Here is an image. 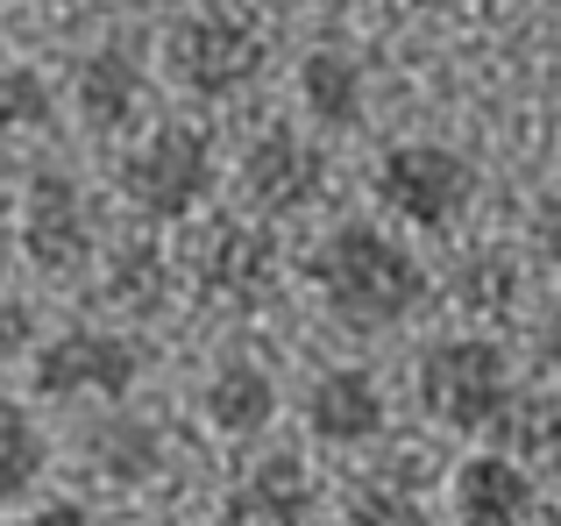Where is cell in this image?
<instances>
[{
    "mask_svg": "<svg viewBox=\"0 0 561 526\" xmlns=\"http://www.w3.org/2000/svg\"><path fill=\"white\" fill-rule=\"evenodd\" d=\"M534 456L548 462V477H554V484H561V405H554V413H548V427H540V448H534Z\"/></svg>",
    "mask_w": 561,
    "mask_h": 526,
    "instance_id": "26",
    "label": "cell"
},
{
    "mask_svg": "<svg viewBox=\"0 0 561 526\" xmlns=\"http://www.w3.org/2000/svg\"><path fill=\"white\" fill-rule=\"evenodd\" d=\"M306 285H313L320 313L348 334H398L426 313L434 299V271L420 263L398 228L383 221H334L328 236L306 250Z\"/></svg>",
    "mask_w": 561,
    "mask_h": 526,
    "instance_id": "2",
    "label": "cell"
},
{
    "mask_svg": "<svg viewBox=\"0 0 561 526\" xmlns=\"http://www.w3.org/2000/svg\"><path fill=\"white\" fill-rule=\"evenodd\" d=\"M342 526H434V499L405 470H370L348 484Z\"/></svg>",
    "mask_w": 561,
    "mask_h": 526,
    "instance_id": "20",
    "label": "cell"
},
{
    "mask_svg": "<svg viewBox=\"0 0 561 526\" xmlns=\"http://www.w3.org/2000/svg\"><path fill=\"white\" fill-rule=\"evenodd\" d=\"M291 93L313 136H348L370 114V65H363L348 43H313L291 71Z\"/></svg>",
    "mask_w": 561,
    "mask_h": 526,
    "instance_id": "17",
    "label": "cell"
},
{
    "mask_svg": "<svg viewBox=\"0 0 561 526\" xmlns=\"http://www.w3.org/2000/svg\"><path fill=\"white\" fill-rule=\"evenodd\" d=\"M370 193L391 214L398 236H462L483 199V179L469 164V150H455L440 136H405V142H383Z\"/></svg>",
    "mask_w": 561,
    "mask_h": 526,
    "instance_id": "4",
    "label": "cell"
},
{
    "mask_svg": "<svg viewBox=\"0 0 561 526\" xmlns=\"http://www.w3.org/2000/svg\"><path fill=\"white\" fill-rule=\"evenodd\" d=\"M263 65H271V43H263V28L249 22V14H234V8H192L164 36L171 85H179L185 100H199V107L249 100L256 79H263Z\"/></svg>",
    "mask_w": 561,
    "mask_h": 526,
    "instance_id": "8",
    "label": "cell"
},
{
    "mask_svg": "<svg viewBox=\"0 0 561 526\" xmlns=\"http://www.w3.org/2000/svg\"><path fill=\"white\" fill-rule=\"evenodd\" d=\"M71 114L93 142H136L157 122V71L128 36H107L71 65Z\"/></svg>",
    "mask_w": 561,
    "mask_h": 526,
    "instance_id": "10",
    "label": "cell"
},
{
    "mask_svg": "<svg viewBox=\"0 0 561 526\" xmlns=\"http://www.w3.org/2000/svg\"><path fill=\"white\" fill-rule=\"evenodd\" d=\"M114 193L136 214L142 228H185L214 207L220 193V142L206 122H185V114H164L150 122L114 164Z\"/></svg>",
    "mask_w": 561,
    "mask_h": 526,
    "instance_id": "3",
    "label": "cell"
},
{
    "mask_svg": "<svg viewBox=\"0 0 561 526\" xmlns=\"http://www.w3.org/2000/svg\"><path fill=\"white\" fill-rule=\"evenodd\" d=\"M277 413H285V385H277V370L263 356H249V348L220 356L214 370L199 377V420L220 442H263V434L277 427Z\"/></svg>",
    "mask_w": 561,
    "mask_h": 526,
    "instance_id": "15",
    "label": "cell"
},
{
    "mask_svg": "<svg viewBox=\"0 0 561 526\" xmlns=\"http://www.w3.org/2000/svg\"><path fill=\"white\" fill-rule=\"evenodd\" d=\"M57 122V85L36 65H14L0 85V136H43Z\"/></svg>",
    "mask_w": 561,
    "mask_h": 526,
    "instance_id": "21",
    "label": "cell"
},
{
    "mask_svg": "<svg viewBox=\"0 0 561 526\" xmlns=\"http://www.w3.org/2000/svg\"><path fill=\"white\" fill-rule=\"evenodd\" d=\"M79 448H85V470L122 484V491H142V484H157V477H171V427L157 413H142V405L100 413Z\"/></svg>",
    "mask_w": 561,
    "mask_h": 526,
    "instance_id": "16",
    "label": "cell"
},
{
    "mask_svg": "<svg viewBox=\"0 0 561 526\" xmlns=\"http://www.w3.org/2000/svg\"><path fill=\"white\" fill-rule=\"evenodd\" d=\"M93 285H100V299L114 306V320L136 328V320L171 313V299L185 291V256H171L164 242H157V228H136V236H114L107 242Z\"/></svg>",
    "mask_w": 561,
    "mask_h": 526,
    "instance_id": "13",
    "label": "cell"
},
{
    "mask_svg": "<svg viewBox=\"0 0 561 526\" xmlns=\"http://www.w3.org/2000/svg\"><path fill=\"white\" fill-rule=\"evenodd\" d=\"M14 242H22L28 271L57 277V285L93 277L107 256V221H100L93 185L65 164H36L22 179V199H14Z\"/></svg>",
    "mask_w": 561,
    "mask_h": 526,
    "instance_id": "6",
    "label": "cell"
},
{
    "mask_svg": "<svg viewBox=\"0 0 561 526\" xmlns=\"http://www.w3.org/2000/svg\"><path fill=\"white\" fill-rule=\"evenodd\" d=\"M526 250L548 263V271H561V179L540 185L534 207H526Z\"/></svg>",
    "mask_w": 561,
    "mask_h": 526,
    "instance_id": "23",
    "label": "cell"
},
{
    "mask_svg": "<svg viewBox=\"0 0 561 526\" xmlns=\"http://www.w3.org/2000/svg\"><path fill=\"white\" fill-rule=\"evenodd\" d=\"M142 377H150V342L122 320H71L28 356V385L50 405L114 413V405H136Z\"/></svg>",
    "mask_w": 561,
    "mask_h": 526,
    "instance_id": "5",
    "label": "cell"
},
{
    "mask_svg": "<svg viewBox=\"0 0 561 526\" xmlns=\"http://www.w3.org/2000/svg\"><path fill=\"white\" fill-rule=\"evenodd\" d=\"M14 526H114V519H100L93 505H79V499H50V505H28Z\"/></svg>",
    "mask_w": 561,
    "mask_h": 526,
    "instance_id": "24",
    "label": "cell"
},
{
    "mask_svg": "<svg viewBox=\"0 0 561 526\" xmlns=\"http://www.w3.org/2000/svg\"><path fill=\"white\" fill-rule=\"evenodd\" d=\"M50 427L22 399H0V505H28L50 477Z\"/></svg>",
    "mask_w": 561,
    "mask_h": 526,
    "instance_id": "19",
    "label": "cell"
},
{
    "mask_svg": "<svg viewBox=\"0 0 561 526\" xmlns=\"http://www.w3.org/2000/svg\"><path fill=\"white\" fill-rule=\"evenodd\" d=\"M299 420L320 448H342V456L377 448L383 434H391V385H383L370 363H328V370H313V385H306Z\"/></svg>",
    "mask_w": 561,
    "mask_h": 526,
    "instance_id": "11",
    "label": "cell"
},
{
    "mask_svg": "<svg viewBox=\"0 0 561 526\" xmlns=\"http://www.w3.org/2000/svg\"><path fill=\"white\" fill-rule=\"evenodd\" d=\"M8 71H14V57H8V50H0V85H8Z\"/></svg>",
    "mask_w": 561,
    "mask_h": 526,
    "instance_id": "28",
    "label": "cell"
},
{
    "mask_svg": "<svg viewBox=\"0 0 561 526\" xmlns=\"http://www.w3.org/2000/svg\"><path fill=\"white\" fill-rule=\"evenodd\" d=\"M448 519L455 526H534L540 477L519 448H477L448 470Z\"/></svg>",
    "mask_w": 561,
    "mask_h": 526,
    "instance_id": "12",
    "label": "cell"
},
{
    "mask_svg": "<svg viewBox=\"0 0 561 526\" xmlns=\"http://www.w3.org/2000/svg\"><path fill=\"white\" fill-rule=\"evenodd\" d=\"M285 277H291L285 236H277V221H256V214H214L185 256V285L206 306H220V313H263V306H277Z\"/></svg>",
    "mask_w": 561,
    "mask_h": 526,
    "instance_id": "7",
    "label": "cell"
},
{
    "mask_svg": "<svg viewBox=\"0 0 561 526\" xmlns=\"http://www.w3.org/2000/svg\"><path fill=\"white\" fill-rule=\"evenodd\" d=\"M548 526H561V513H548Z\"/></svg>",
    "mask_w": 561,
    "mask_h": 526,
    "instance_id": "29",
    "label": "cell"
},
{
    "mask_svg": "<svg viewBox=\"0 0 561 526\" xmlns=\"http://www.w3.org/2000/svg\"><path fill=\"white\" fill-rule=\"evenodd\" d=\"M328 193H334L328 136H313V128H299V122L256 128V136L242 142V157H234V199H242V214H256V221H299V214H313Z\"/></svg>",
    "mask_w": 561,
    "mask_h": 526,
    "instance_id": "9",
    "label": "cell"
},
{
    "mask_svg": "<svg viewBox=\"0 0 561 526\" xmlns=\"http://www.w3.org/2000/svg\"><path fill=\"white\" fill-rule=\"evenodd\" d=\"M440 291H448V306L469 328H491V320H505L512 306H519L526 271H519V256L497 250V242H469V250L440 271Z\"/></svg>",
    "mask_w": 561,
    "mask_h": 526,
    "instance_id": "18",
    "label": "cell"
},
{
    "mask_svg": "<svg viewBox=\"0 0 561 526\" xmlns=\"http://www.w3.org/2000/svg\"><path fill=\"white\" fill-rule=\"evenodd\" d=\"M313 513H320L313 470L291 448L249 456L228 477V491H220V526H313Z\"/></svg>",
    "mask_w": 561,
    "mask_h": 526,
    "instance_id": "14",
    "label": "cell"
},
{
    "mask_svg": "<svg viewBox=\"0 0 561 526\" xmlns=\"http://www.w3.org/2000/svg\"><path fill=\"white\" fill-rule=\"evenodd\" d=\"M534 363H540L548 377H561V291L548 299V313L534 320Z\"/></svg>",
    "mask_w": 561,
    "mask_h": 526,
    "instance_id": "25",
    "label": "cell"
},
{
    "mask_svg": "<svg viewBox=\"0 0 561 526\" xmlns=\"http://www.w3.org/2000/svg\"><path fill=\"white\" fill-rule=\"evenodd\" d=\"M36 8H100V0H36Z\"/></svg>",
    "mask_w": 561,
    "mask_h": 526,
    "instance_id": "27",
    "label": "cell"
},
{
    "mask_svg": "<svg viewBox=\"0 0 561 526\" xmlns=\"http://www.w3.org/2000/svg\"><path fill=\"white\" fill-rule=\"evenodd\" d=\"M412 391L434 427L483 448H540L548 405L519 385V363L491 328H448L412 356Z\"/></svg>",
    "mask_w": 561,
    "mask_h": 526,
    "instance_id": "1",
    "label": "cell"
},
{
    "mask_svg": "<svg viewBox=\"0 0 561 526\" xmlns=\"http://www.w3.org/2000/svg\"><path fill=\"white\" fill-rule=\"evenodd\" d=\"M36 348H43V334H36V313H28V299H22V291H8V285H0V370L28 363Z\"/></svg>",
    "mask_w": 561,
    "mask_h": 526,
    "instance_id": "22",
    "label": "cell"
}]
</instances>
